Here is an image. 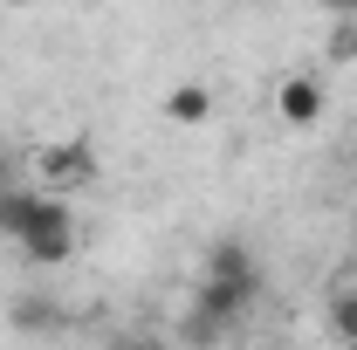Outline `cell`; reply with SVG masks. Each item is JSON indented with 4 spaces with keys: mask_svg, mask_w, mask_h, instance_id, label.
Here are the masks:
<instances>
[{
    "mask_svg": "<svg viewBox=\"0 0 357 350\" xmlns=\"http://www.w3.org/2000/svg\"><path fill=\"white\" fill-rule=\"evenodd\" d=\"M344 350H357V337H351V344H344Z\"/></svg>",
    "mask_w": 357,
    "mask_h": 350,
    "instance_id": "5bb4252c",
    "label": "cell"
},
{
    "mask_svg": "<svg viewBox=\"0 0 357 350\" xmlns=\"http://www.w3.org/2000/svg\"><path fill=\"white\" fill-rule=\"evenodd\" d=\"M55 227H76L69 199H55L42 185H7L0 192V241H35V234H55Z\"/></svg>",
    "mask_w": 357,
    "mask_h": 350,
    "instance_id": "6da1fadb",
    "label": "cell"
},
{
    "mask_svg": "<svg viewBox=\"0 0 357 350\" xmlns=\"http://www.w3.org/2000/svg\"><path fill=\"white\" fill-rule=\"evenodd\" d=\"M330 330L351 344L357 337V289H337V303H330Z\"/></svg>",
    "mask_w": 357,
    "mask_h": 350,
    "instance_id": "9c48e42d",
    "label": "cell"
},
{
    "mask_svg": "<svg viewBox=\"0 0 357 350\" xmlns=\"http://www.w3.org/2000/svg\"><path fill=\"white\" fill-rule=\"evenodd\" d=\"M35 165H42V192H55V199H69V192H76V185H89V178H96V151H89L83 137H69V144H42V151H35Z\"/></svg>",
    "mask_w": 357,
    "mask_h": 350,
    "instance_id": "3957f363",
    "label": "cell"
},
{
    "mask_svg": "<svg viewBox=\"0 0 357 350\" xmlns=\"http://www.w3.org/2000/svg\"><path fill=\"white\" fill-rule=\"evenodd\" d=\"M199 275H206V282H255L261 261H255V248H248V241H213Z\"/></svg>",
    "mask_w": 357,
    "mask_h": 350,
    "instance_id": "5b68a950",
    "label": "cell"
},
{
    "mask_svg": "<svg viewBox=\"0 0 357 350\" xmlns=\"http://www.w3.org/2000/svg\"><path fill=\"white\" fill-rule=\"evenodd\" d=\"M21 261H28V268H69V261H76V227H55V234L21 241Z\"/></svg>",
    "mask_w": 357,
    "mask_h": 350,
    "instance_id": "8992f818",
    "label": "cell"
},
{
    "mask_svg": "<svg viewBox=\"0 0 357 350\" xmlns=\"http://www.w3.org/2000/svg\"><path fill=\"white\" fill-rule=\"evenodd\" d=\"M103 350H172V344H158V337H110Z\"/></svg>",
    "mask_w": 357,
    "mask_h": 350,
    "instance_id": "8fae6325",
    "label": "cell"
},
{
    "mask_svg": "<svg viewBox=\"0 0 357 350\" xmlns=\"http://www.w3.org/2000/svg\"><path fill=\"white\" fill-rule=\"evenodd\" d=\"M275 117H282L289 131L323 124V83H316V76H282V89H275Z\"/></svg>",
    "mask_w": 357,
    "mask_h": 350,
    "instance_id": "277c9868",
    "label": "cell"
},
{
    "mask_svg": "<svg viewBox=\"0 0 357 350\" xmlns=\"http://www.w3.org/2000/svg\"><path fill=\"white\" fill-rule=\"evenodd\" d=\"M255 303H261V275H255V282H206V275H199L185 316H199V323H213L220 337H234V330L248 323V309H255Z\"/></svg>",
    "mask_w": 357,
    "mask_h": 350,
    "instance_id": "7a4b0ae2",
    "label": "cell"
},
{
    "mask_svg": "<svg viewBox=\"0 0 357 350\" xmlns=\"http://www.w3.org/2000/svg\"><path fill=\"white\" fill-rule=\"evenodd\" d=\"M165 117H172V124H206V117H213V89L206 83H178L172 96H165Z\"/></svg>",
    "mask_w": 357,
    "mask_h": 350,
    "instance_id": "ba28073f",
    "label": "cell"
},
{
    "mask_svg": "<svg viewBox=\"0 0 357 350\" xmlns=\"http://www.w3.org/2000/svg\"><path fill=\"white\" fill-rule=\"evenodd\" d=\"M323 55H330V62H357V21H337L330 42H323Z\"/></svg>",
    "mask_w": 357,
    "mask_h": 350,
    "instance_id": "30bf717a",
    "label": "cell"
},
{
    "mask_svg": "<svg viewBox=\"0 0 357 350\" xmlns=\"http://www.w3.org/2000/svg\"><path fill=\"white\" fill-rule=\"evenodd\" d=\"M323 7H330L337 21H357V0H323Z\"/></svg>",
    "mask_w": 357,
    "mask_h": 350,
    "instance_id": "4fadbf2b",
    "label": "cell"
},
{
    "mask_svg": "<svg viewBox=\"0 0 357 350\" xmlns=\"http://www.w3.org/2000/svg\"><path fill=\"white\" fill-rule=\"evenodd\" d=\"M14 185V144H0V192Z\"/></svg>",
    "mask_w": 357,
    "mask_h": 350,
    "instance_id": "7c38bea8",
    "label": "cell"
},
{
    "mask_svg": "<svg viewBox=\"0 0 357 350\" xmlns=\"http://www.w3.org/2000/svg\"><path fill=\"white\" fill-rule=\"evenodd\" d=\"M7 323L28 330V337H42V330L62 323V303H48V296H14V303H7Z\"/></svg>",
    "mask_w": 357,
    "mask_h": 350,
    "instance_id": "52a82bcc",
    "label": "cell"
}]
</instances>
